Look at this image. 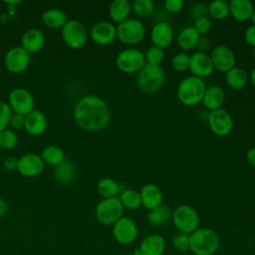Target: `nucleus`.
Masks as SVG:
<instances>
[{
  "instance_id": "nucleus-29",
  "label": "nucleus",
  "mask_w": 255,
  "mask_h": 255,
  "mask_svg": "<svg viewBox=\"0 0 255 255\" xmlns=\"http://www.w3.org/2000/svg\"><path fill=\"white\" fill-rule=\"evenodd\" d=\"M42 22L45 26L52 29H62V27L67 23V14L59 8H51L46 10L41 16Z\"/></svg>"
},
{
  "instance_id": "nucleus-14",
  "label": "nucleus",
  "mask_w": 255,
  "mask_h": 255,
  "mask_svg": "<svg viewBox=\"0 0 255 255\" xmlns=\"http://www.w3.org/2000/svg\"><path fill=\"white\" fill-rule=\"evenodd\" d=\"M90 37L97 45L108 46L117 39V28L112 22L99 21L93 25Z\"/></svg>"
},
{
  "instance_id": "nucleus-20",
  "label": "nucleus",
  "mask_w": 255,
  "mask_h": 255,
  "mask_svg": "<svg viewBox=\"0 0 255 255\" xmlns=\"http://www.w3.org/2000/svg\"><path fill=\"white\" fill-rule=\"evenodd\" d=\"M141 206L147 210H152L162 204L163 195L160 188L154 183H146L139 191Z\"/></svg>"
},
{
  "instance_id": "nucleus-2",
  "label": "nucleus",
  "mask_w": 255,
  "mask_h": 255,
  "mask_svg": "<svg viewBox=\"0 0 255 255\" xmlns=\"http://www.w3.org/2000/svg\"><path fill=\"white\" fill-rule=\"evenodd\" d=\"M219 246L220 237L213 229L199 227L189 234V250L194 255H214Z\"/></svg>"
},
{
  "instance_id": "nucleus-26",
  "label": "nucleus",
  "mask_w": 255,
  "mask_h": 255,
  "mask_svg": "<svg viewBox=\"0 0 255 255\" xmlns=\"http://www.w3.org/2000/svg\"><path fill=\"white\" fill-rule=\"evenodd\" d=\"M200 40V35L193 26L183 28L176 37V42L179 48L183 51H189L195 48Z\"/></svg>"
},
{
  "instance_id": "nucleus-19",
  "label": "nucleus",
  "mask_w": 255,
  "mask_h": 255,
  "mask_svg": "<svg viewBox=\"0 0 255 255\" xmlns=\"http://www.w3.org/2000/svg\"><path fill=\"white\" fill-rule=\"evenodd\" d=\"M48 126L46 115L40 110H33L25 116V130L34 136L41 135L45 132Z\"/></svg>"
},
{
  "instance_id": "nucleus-4",
  "label": "nucleus",
  "mask_w": 255,
  "mask_h": 255,
  "mask_svg": "<svg viewBox=\"0 0 255 255\" xmlns=\"http://www.w3.org/2000/svg\"><path fill=\"white\" fill-rule=\"evenodd\" d=\"M165 73L161 66L145 63L136 76V85L144 93H156L163 87Z\"/></svg>"
},
{
  "instance_id": "nucleus-23",
  "label": "nucleus",
  "mask_w": 255,
  "mask_h": 255,
  "mask_svg": "<svg viewBox=\"0 0 255 255\" xmlns=\"http://www.w3.org/2000/svg\"><path fill=\"white\" fill-rule=\"evenodd\" d=\"M255 6L249 0H231L229 2V15L239 22H245L252 18Z\"/></svg>"
},
{
  "instance_id": "nucleus-42",
  "label": "nucleus",
  "mask_w": 255,
  "mask_h": 255,
  "mask_svg": "<svg viewBox=\"0 0 255 255\" xmlns=\"http://www.w3.org/2000/svg\"><path fill=\"white\" fill-rule=\"evenodd\" d=\"M183 1L182 0H165L164 1V8L169 13H178L183 8Z\"/></svg>"
},
{
  "instance_id": "nucleus-43",
  "label": "nucleus",
  "mask_w": 255,
  "mask_h": 255,
  "mask_svg": "<svg viewBox=\"0 0 255 255\" xmlns=\"http://www.w3.org/2000/svg\"><path fill=\"white\" fill-rule=\"evenodd\" d=\"M25 124V116L19 115V114H12V117L10 119L9 126L14 129H20L24 128Z\"/></svg>"
},
{
  "instance_id": "nucleus-6",
  "label": "nucleus",
  "mask_w": 255,
  "mask_h": 255,
  "mask_svg": "<svg viewBox=\"0 0 255 255\" xmlns=\"http://www.w3.org/2000/svg\"><path fill=\"white\" fill-rule=\"evenodd\" d=\"M125 208L119 197L103 198L96 206L95 215L103 225H114L124 216Z\"/></svg>"
},
{
  "instance_id": "nucleus-33",
  "label": "nucleus",
  "mask_w": 255,
  "mask_h": 255,
  "mask_svg": "<svg viewBox=\"0 0 255 255\" xmlns=\"http://www.w3.org/2000/svg\"><path fill=\"white\" fill-rule=\"evenodd\" d=\"M41 157L45 163H48V164L54 165V166L59 164L66 158L63 148H61L60 146L55 145V144L46 146L42 151Z\"/></svg>"
},
{
  "instance_id": "nucleus-37",
  "label": "nucleus",
  "mask_w": 255,
  "mask_h": 255,
  "mask_svg": "<svg viewBox=\"0 0 255 255\" xmlns=\"http://www.w3.org/2000/svg\"><path fill=\"white\" fill-rule=\"evenodd\" d=\"M18 137L16 133L9 128L0 131V147L4 149H12L16 146Z\"/></svg>"
},
{
  "instance_id": "nucleus-15",
  "label": "nucleus",
  "mask_w": 255,
  "mask_h": 255,
  "mask_svg": "<svg viewBox=\"0 0 255 255\" xmlns=\"http://www.w3.org/2000/svg\"><path fill=\"white\" fill-rule=\"evenodd\" d=\"M210 59L213 65V68L219 72L226 73L233 67H235V54L234 52L225 45H218L216 46L212 52Z\"/></svg>"
},
{
  "instance_id": "nucleus-48",
  "label": "nucleus",
  "mask_w": 255,
  "mask_h": 255,
  "mask_svg": "<svg viewBox=\"0 0 255 255\" xmlns=\"http://www.w3.org/2000/svg\"><path fill=\"white\" fill-rule=\"evenodd\" d=\"M249 80L251 81V83L253 84V86L255 87V68L251 71L250 76H249Z\"/></svg>"
},
{
  "instance_id": "nucleus-30",
  "label": "nucleus",
  "mask_w": 255,
  "mask_h": 255,
  "mask_svg": "<svg viewBox=\"0 0 255 255\" xmlns=\"http://www.w3.org/2000/svg\"><path fill=\"white\" fill-rule=\"evenodd\" d=\"M171 216L172 211L170 208L165 204H161L148 212L146 221L151 226H160L167 223L171 219Z\"/></svg>"
},
{
  "instance_id": "nucleus-9",
  "label": "nucleus",
  "mask_w": 255,
  "mask_h": 255,
  "mask_svg": "<svg viewBox=\"0 0 255 255\" xmlns=\"http://www.w3.org/2000/svg\"><path fill=\"white\" fill-rule=\"evenodd\" d=\"M144 64V54L135 48L124 49L116 58V65L118 69L126 74L138 73Z\"/></svg>"
},
{
  "instance_id": "nucleus-5",
  "label": "nucleus",
  "mask_w": 255,
  "mask_h": 255,
  "mask_svg": "<svg viewBox=\"0 0 255 255\" xmlns=\"http://www.w3.org/2000/svg\"><path fill=\"white\" fill-rule=\"evenodd\" d=\"M173 225L179 233L191 234L199 228L200 216L198 212L190 205H178L173 211L171 216Z\"/></svg>"
},
{
  "instance_id": "nucleus-34",
  "label": "nucleus",
  "mask_w": 255,
  "mask_h": 255,
  "mask_svg": "<svg viewBox=\"0 0 255 255\" xmlns=\"http://www.w3.org/2000/svg\"><path fill=\"white\" fill-rule=\"evenodd\" d=\"M208 14L216 20H223L229 15V3L225 0H214L207 6Z\"/></svg>"
},
{
  "instance_id": "nucleus-10",
  "label": "nucleus",
  "mask_w": 255,
  "mask_h": 255,
  "mask_svg": "<svg viewBox=\"0 0 255 255\" xmlns=\"http://www.w3.org/2000/svg\"><path fill=\"white\" fill-rule=\"evenodd\" d=\"M8 105L14 114L26 116L34 110L35 100L28 90L19 87L10 92Z\"/></svg>"
},
{
  "instance_id": "nucleus-36",
  "label": "nucleus",
  "mask_w": 255,
  "mask_h": 255,
  "mask_svg": "<svg viewBox=\"0 0 255 255\" xmlns=\"http://www.w3.org/2000/svg\"><path fill=\"white\" fill-rule=\"evenodd\" d=\"M164 56H165V53H164L163 49L152 45L146 50V52L144 54L145 63L150 64V65L160 66V64L164 60Z\"/></svg>"
},
{
  "instance_id": "nucleus-25",
  "label": "nucleus",
  "mask_w": 255,
  "mask_h": 255,
  "mask_svg": "<svg viewBox=\"0 0 255 255\" xmlns=\"http://www.w3.org/2000/svg\"><path fill=\"white\" fill-rule=\"evenodd\" d=\"M131 4L128 0H114L109 7V15L114 23L120 24L129 18Z\"/></svg>"
},
{
  "instance_id": "nucleus-31",
  "label": "nucleus",
  "mask_w": 255,
  "mask_h": 255,
  "mask_svg": "<svg viewBox=\"0 0 255 255\" xmlns=\"http://www.w3.org/2000/svg\"><path fill=\"white\" fill-rule=\"evenodd\" d=\"M97 191L103 198H113L119 197L122 190L118 181L111 177H104L97 183Z\"/></svg>"
},
{
  "instance_id": "nucleus-22",
  "label": "nucleus",
  "mask_w": 255,
  "mask_h": 255,
  "mask_svg": "<svg viewBox=\"0 0 255 255\" xmlns=\"http://www.w3.org/2000/svg\"><path fill=\"white\" fill-rule=\"evenodd\" d=\"M45 45V36L37 28H31L24 32L21 37V47L29 54L39 52Z\"/></svg>"
},
{
  "instance_id": "nucleus-45",
  "label": "nucleus",
  "mask_w": 255,
  "mask_h": 255,
  "mask_svg": "<svg viewBox=\"0 0 255 255\" xmlns=\"http://www.w3.org/2000/svg\"><path fill=\"white\" fill-rule=\"evenodd\" d=\"M3 165L6 170L8 171H14L17 170L18 167V158L13 157V156H8L4 159Z\"/></svg>"
},
{
  "instance_id": "nucleus-35",
  "label": "nucleus",
  "mask_w": 255,
  "mask_h": 255,
  "mask_svg": "<svg viewBox=\"0 0 255 255\" xmlns=\"http://www.w3.org/2000/svg\"><path fill=\"white\" fill-rule=\"evenodd\" d=\"M131 10L139 18H147L154 12V3L151 0H134Z\"/></svg>"
},
{
  "instance_id": "nucleus-44",
  "label": "nucleus",
  "mask_w": 255,
  "mask_h": 255,
  "mask_svg": "<svg viewBox=\"0 0 255 255\" xmlns=\"http://www.w3.org/2000/svg\"><path fill=\"white\" fill-rule=\"evenodd\" d=\"M244 40L245 42L255 48V25H250L244 32Z\"/></svg>"
},
{
  "instance_id": "nucleus-11",
  "label": "nucleus",
  "mask_w": 255,
  "mask_h": 255,
  "mask_svg": "<svg viewBox=\"0 0 255 255\" xmlns=\"http://www.w3.org/2000/svg\"><path fill=\"white\" fill-rule=\"evenodd\" d=\"M113 236L122 245L134 242L138 236V227L133 219L123 216L113 225Z\"/></svg>"
},
{
  "instance_id": "nucleus-49",
  "label": "nucleus",
  "mask_w": 255,
  "mask_h": 255,
  "mask_svg": "<svg viewBox=\"0 0 255 255\" xmlns=\"http://www.w3.org/2000/svg\"><path fill=\"white\" fill-rule=\"evenodd\" d=\"M251 20H252V22H253V25H255V8H254V12H253V15H252Z\"/></svg>"
},
{
  "instance_id": "nucleus-32",
  "label": "nucleus",
  "mask_w": 255,
  "mask_h": 255,
  "mask_svg": "<svg viewBox=\"0 0 255 255\" xmlns=\"http://www.w3.org/2000/svg\"><path fill=\"white\" fill-rule=\"evenodd\" d=\"M119 199L123 204L124 208L129 210H136L141 206V200L139 191L134 189H124L119 195Z\"/></svg>"
},
{
  "instance_id": "nucleus-46",
  "label": "nucleus",
  "mask_w": 255,
  "mask_h": 255,
  "mask_svg": "<svg viewBox=\"0 0 255 255\" xmlns=\"http://www.w3.org/2000/svg\"><path fill=\"white\" fill-rule=\"evenodd\" d=\"M9 211V205L8 203L3 199L0 198V219L4 218Z\"/></svg>"
},
{
  "instance_id": "nucleus-38",
  "label": "nucleus",
  "mask_w": 255,
  "mask_h": 255,
  "mask_svg": "<svg viewBox=\"0 0 255 255\" xmlns=\"http://www.w3.org/2000/svg\"><path fill=\"white\" fill-rule=\"evenodd\" d=\"M190 56L184 52L175 54L171 59V66L177 72H185L189 70Z\"/></svg>"
},
{
  "instance_id": "nucleus-18",
  "label": "nucleus",
  "mask_w": 255,
  "mask_h": 255,
  "mask_svg": "<svg viewBox=\"0 0 255 255\" xmlns=\"http://www.w3.org/2000/svg\"><path fill=\"white\" fill-rule=\"evenodd\" d=\"M150 40L153 46L167 48L173 41V29L171 25L165 21L156 22L150 30Z\"/></svg>"
},
{
  "instance_id": "nucleus-1",
  "label": "nucleus",
  "mask_w": 255,
  "mask_h": 255,
  "mask_svg": "<svg viewBox=\"0 0 255 255\" xmlns=\"http://www.w3.org/2000/svg\"><path fill=\"white\" fill-rule=\"evenodd\" d=\"M73 117L82 129L99 131L109 125L111 112L108 104L102 98L96 95H87L76 103Z\"/></svg>"
},
{
  "instance_id": "nucleus-17",
  "label": "nucleus",
  "mask_w": 255,
  "mask_h": 255,
  "mask_svg": "<svg viewBox=\"0 0 255 255\" xmlns=\"http://www.w3.org/2000/svg\"><path fill=\"white\" fill-rule=\"evenodd\" d=\"M214 68L210 59V56L202 51L195 52L190 56V63H189V71L191 72L192 76L204 79L210 76L213 72Z\"/></svg>"
},
{
  "instance_id": "nucleus-21",
  "label": "nucleus",
  "mask_w": 255,
  "mask_h": 255,
  "mask_svg": "<svg viewBox=\"0 0 255 255\" xmlns=\"http://www.w3.org/2000/svg\"><path fill=\"white\" fill-rule=\"evenodd\" d=\"M165 239L160 234H149L145 236L138 248V255H162L165 250Z\"/></svg>"
},
{
  "instance_id": "nucleus-50",
  "label": "nucleus",
  "mask_w": 255,
  "mask_h": 255,
  "mask_svg": "<svg viewBox=\"0 0 255 255\" xmlns=\"http://www.w3.org/2000/svg\"><path fill=\"white\" fill-rule=\"evenodd\" d=\"M253 58H254V61H255V48H253Z\"/></svg>"
},
{
  "instance_id": "nucleus-27",
  "label": "nucleus",
  "mask_w": 255,
  "mask_h": 255,
  "mask_svg": "<svg viewBox=\"0 0 255 255\" xmlns=\"http://www.w3.org/2000/svg\"><path fill=\"white\" fill-rule=\"evenodd\" d=\"M248 81L249 77L247 73L240 67L235 66L225 73V82L232 90H243L247 86Z\"/></svg>"
},
{
  "instance_id": "nucleus-16",
  "label": "nucleus",
  "mask_w": 255,
  "mask_h": 255,
  "mask_svg": "<svg viewBox=\"0 0 255 255\" xmlns=\"http://www.w3.org/2000/svg\"><path fill=\"white\" fill-rule=\"evenodd\" d=\"M45 166L41 155L26 153L18 158V172L25 177H35L42 173Z\"/></svg>"
},
{
  "instance_id": "nucleus-13",
  "label": "nucleus",
  "mask_w": 255,
  "mask_h": 255,
  "mask_svg": "<svg viewBox=\"0 0 255 255\" xmlns=\"http://www.w3.org/2000/svg\"><path fill=\"white\" fill-rule=\"evenodd\" d=\"M31 61L30 54L21 46L10 48L4 57V64L7 70L14 74L24 72Z\"/></svg>"
},
{
  "instance_id": "nucleus-8",
  "label": "nucleus",
  "mask_w": 255,
  "mask_h": 255,
  "mask_svg": "<svg viewBox=\"0 0 255 255\" xmlns=\"http://www.w3.org/2000/svg\"><path fill=\"white\" fill-rule=\"evenodd\" d=\"M61 35L64 43L73 50L83 48L88 41V31L85 25L77 20H68L61 29Z\"/></svg>"
},
{
  "instance_id": "nucleus-40",
  "label": "nucleus",
  "mask_w": 255,
  "mask_h": 255,
  "mask_svg": "<svg viewBox=\"0 0 255 255\" xmlns=\"http://www.w3.org/2000/svg\"><path fill=\"white\" fill-rule=\"evenodd\" d=\"M193 27L194 29L198 32V34L201 35H206L210 29H211V22L210 19L204 15V16H199L196 17L194 19V23H193Z\"/></svg>"
},
{
  "instance_id": "nucleus-12",
  "label": "nucleus",
  "mask_w": 255,
  "mask_h": 255,
  "mask_svg": "<svg viewBox=\"0 0 255 255\" xmlns=\"http://www.w3.org/2000/svg\"><path fill=\"white\" fill-rule=\"evenodd\" d=\"M207 123L211 131L219 136L228 135L234 127L231 115L224 109L210 112L207 117Z\"/></svg>"
},
{
  "instance_id": "nucleus-41",
  "label": "nucleus",
  "mask_w": 255,
  "mask_h": 255,
  "mask_svg": "<svg viewBox=\"0 0 255 255\" xmlns=\"http://www.w3.org/2000/svg\"><path fill=\"white\" fill-rule=\"evenodd\" d=\"M172 246L178 252L189 250V235L184 233L177 234L172 240Z\"/></svg>"
},
{
  "instance_id": "nucleus-28",
  "label": "nucleus",
  "mask_w": 255,
  "mask_h": 255,
  "mask_svg": "<svg viewBox=\"0 0 255 255\" xmlns=\"http://www.w3.org/2000/svg\"><path fill=\"white\" fill-rule=\"evenodd\" d=\"M76 168L69 159H64L54 167V177L61 184H70L75 178Z\"/></svg>"
},
{
  "instance_id": "nucleus-7",
  "label": "nucleus",
  "mask_w": 255,
  "mask_h": 255,
  "mask_svg": "<svg viewBox=\"0 0 255 255\" xmlns=\"http://www.w3.org/2000/svg\"><path fill=\"white\" fill-rule=\"evenodd\" d=\"M117 39L125 45H135L142 41L145 36V27L141 21L128 18L117 25Z\"/></svg>"
},
{
  "instance_id": "nucleus-3",
  "label": "nucleus",
  "mask_w": 255,
  "mask_h": 255,
  "mask_svg": "<svg viewBox=\"0 0 255 255\" xmlns=\"http://www.w3.org/2000/svg\"><path fill=\"white\" fill-rule=\"evenodd\" d=\"M206 85L202 79L194 76L184 78L178 85L176 96L178 101L187 107H193L202 102Z\"/></svg>"
},
{
  "instance_id": "nucleus-39",
  "label": "nucleus",
  "mask_w": 255,
  "mask_h": 255,
  "mask_svg": "<svg viewBox=\"0 0 255 255\" xmlns=\"http://www.w3.org/2000/svg\"><path fill=\"white\" fill-rule=\"evenodd\" d=\"M12 114L13 112L8 103L0 102V131L8 128Z\"/></svg>"
},
{
  "instance_id": "nucleus-24",
  "label": "nucleus",
  "mask_w": 255,
  "mask_h": 255,
  "mask_svg": "<svg viewBox=\"0 0 255 255\" xmlns=\"http://www.w3.org/2000/svg\"><path fill=\"white\" fill-rule=\"evenodd\" d=\"M225 102L224 91L215 85L206 87V90L203 95L202 104L210 112L222 109V106Z\"/></svg>"
},
{
  "instance_id": "nucleus-47",
  "label": "nucleus",
  "mask_w": 255,
  "mask_h": 255,
  "mask_svg": "<svg viewBox=\"0 0 255 255\" xmlns=\"http://www.w3.org/2000/svg\"><path fill=\"white\" fill-rule=\"evenodd\" d=\"M246 159L248 161L249 164L255 166V146L254 147H251L247 150V153H246Z\"/></svg>"
}]
</instances>
